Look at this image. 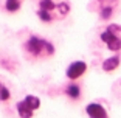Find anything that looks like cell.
Instances as JSON below:
<instances>
[{
  "label": "cell",
  "instance_id": "cell-5",
  "mask_svg": "<svg viewBox=\"0 0 121 118\" xmlns=\"http://www.w3.org/2000/svg\"><path fill=\"white\" fill-rule=\"evenodd\" d=\"M86 112L90 118H109L107 115V110L98 103H90L86 107Z\"/></svg>",
  "mask_w": 121,
  "mask_h": 118
},
{
  "label": "cell",
  "instance_id": "cell-4",
  "mask_svg": "<svg viewBox=\"0 0 121 118\" xmlns=\"http://www.w3.org/2000/svg\"><path fill=\"white\" fill-rule=\"evenodd\" d=\"M87 70V64L84 61H75L71 62L67 68V78L71 79V81H75V79L81 78Z\"/></svg>",
  "mask_w": 121,
  "mask_h": 118
},
{
  "label": "cell",
  "instance_id": "cell-1",
  "mask_svg": "<svg viewBox=\"0 0 121 118\" xmlns=\"http://www.w3.org/2000/svg\"><path fill=\"white\" fill-rule=\"evenodd\" d=\"M23 51L31 59H47L54 54V45L37 36H31L23 44Z\"/></svg>",
  "mask_w": 121,
  "mask_h": 118
},
{
  "label": "cell",
  "instance_id": "cell-2",
  "mask_svg": "<svg viewBox=\"0 0 121 118\" xmlns=\"http://www.w3.org/2000/svg\"><path fill=\"white\" fill-rule=\"evenodd\" d=\"M101 40L107 45L110 51H120L121 50V26L120 25H109L101 33Z\"/></svg>",
  "mask_w": 121,
  "mask_h": 118
},
{
  "label": "cell",
  "instance_id": "cell-6",
  "mask_svg": "<svg viewBox=\"0 0 121 118\" xmlns=\"http://www.w3.org/2000/svg\"><path fill=\"white\" fill-rule=\"evenodd\" d=\"M120 56H112L109 57V59H106V61L103 62V70L104 72H113L115 68H118V65H120Z\"/></svg>",
  "mask_w": 121,
  "mask_h": 118
},
{
  "label": "cell",
  "instance_id": "cell-9",
  "mask_svg": "<svg viewBox=\"0 0 121 118\" xmlns=\"http://www.w3.org/2000/svg\"><path fill=\"white\" fill-rule=\"evenodd\" d=\"M9 98H11V93L8 90V87L0 82V101H8Z\"/></svg>",
  "mask_w": 121,
  "mask_h": 118
},
{
  "label": "cell",
  "instance_id": "cell-8",
  "mask_svg": "<svg viewBox=\"0 0 121 118\" xmlns=\"http://www.w3.org/2000/svg\"><path fill=\"white\" fill-rule=\"evenodd\" d=\"M5 8H6L8 13H16V11H19V8H20V0H6Z\"/></svg>",
  "mask_w": 121,
  "mask_h": 118
},
{
  "label": "cell",
  "instance_id": "cell-3",
  "mask_svg": "<svg viewBox=\"0 0 121 118\" xmlns=\"http://www.w3.org/2000/svg\"><path fill=\"white\" fill-rule=\"evenodd\" d=\"M40 100L34 95H26L23 101L17 103V114L20 118H31L36 109H39Z\"/></svg>",
  "mask_w": 121,
  "mask_h": 118
},
{
  "label": "cell",
  "instance_id": "cell-7",
  "mask_svg": "<svg viewBox=\"0 0 121 118\" xmlns=\"http://www.w3.org/2000/svg\"><path fill=\"white\" fill-rule=\"evenodd\" d=\"M65 95L68 98H71V100H79V96H81V87L78 84H75V82H71V84H68L65 87Z\"/></svg>",
  "mask_w": 121,
  "mask_h": 118
},
{
  "label": "cell",
  "instance_id": "cell-10",
  "mask_svg": "<svg viewBox=\"0 0 121 118\" xmlns=\"http://www.w3.org/2000/svg\"><path fill=\"white\" fill-rule=\"evenodd\" d=\"M118 0H98V3H99V9L101 8H113L117 5Z\"/></svg>",
  "mask_w": 121,
  "mask_h": 118
}]
</instances>
